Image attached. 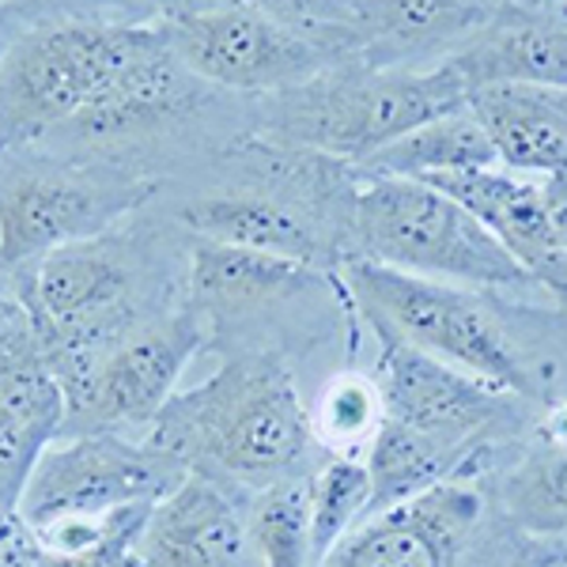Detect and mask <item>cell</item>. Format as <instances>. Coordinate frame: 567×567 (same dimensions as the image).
<instances>
[{
    "instance_id": "cell-8",
    "label": "cell",
    "mask_w": 567,
    "mask_h": 567,
    "mask_svg": "<svg viewBox=\"0 0 567 567\" xmlns=\"http://www.w3.org/2000/svg\"><path fill=\"white\" fill-rule=\"evenodd\" d=\"M208 337H213V326L194 307L171 310V315L136 326L106 352L87 393L69 409L65 435H148L152 420L175 398L182 371L205 349Z\"/></svg>"
},
{
    "instance_id": "cell-10",
    "label": "cell",
    "mask_w": 567,
    "mask_h": 567,
    "mask_svg": "<svg viewBox=\"0 0 567 567\" xmlns=\"http://www.w3.org/2000/svg\"><path fill=\"white\" fill-rule=\"evenodd\" d=\"M484 518V492L473 477L363 518L318 567H458Z\"/></svg>"
},
{
    "instance_id": "cell-6",
    "label": "cell",
    "mask_w": 567,
    "mask_h": 567,
    "mask_svg": "<svg viewBox=\"0 0 567 567\" xmlns=\"http://www.w3.org/2000/svg\"><path fill=\"white\" fill-rule=\"evenodd\" d=\"M152 16L197 84L235 95H284L333 65L272 4H155Z\"/></svg>"
},
{
    "instance_id": "cell-20",
    "label": "cell",
    "mask_w": 567,
    "mask_h": 567,
    "mask_svg": "<svg viewBox=\"0 0 567 567\" xmlns=\"http://www.w3.org/2000/svg\"><path fill=\"white\" fill-rule=\"evenodd\" d=\"M371 507V477L360 458H329L310 477V545H315V567L337 553V545L368 518Z\"/></svg>"
},
{
    "instance_id": "cell-24",
    "label": "cell",
    "mask_w": 567,
    "mask_h": 567,
    "mask_svg": "<svg viewBox=\"0 0 567 567\" xmlns=\"http://www.w3.org/2000/svg\"><path fill=\"white\" fill-rule=\"evenodd\" d=\"M542 194H545L548 219H553L556 243H560V250L567 254V175L542 178Z\"/></svg>"
},
{
    "instance_id": "cell-16",
    "label": "cell",
    "mask_w": 567,
    "mask_h": 567,
    "mask_svg": "<svg viewBox=\"0 0 567 567\" xmlns=\"http://www.w3.org/2000/svg\"><path fill=\"white\" fill-rule=\"evenodd\" d=\"M492 454V443L484 446H458L439 435L416 432L398 420H382L368 446V477H371V515L398 507V503L432 492L446 481L473 477Z\"/></svg>"
},
{
    "instance_id": "cell-14",
    "label": "cell",
    "mask_w": 567,
    "mask_h": 567,
    "mask_svg": "<svg viewBox=\"0 0 567 567\" xmlns=\"http://www.w3.org/2000/svg\"><path fill=\"white\" fill-rule=\"evenodd\" d=\"M326 284H337V272L208 239L189 243L186 307H194L213 329L261 315L265 307H280L288 299H303L310 291H322Z\"/></svg>"
},
{
    "instance_id": "cell-12",
    "label": "cell",
    "mask_w": 567,
    "mask_h": 567,
    "mask_svg": "<svg viewBox=\"0 0 567 567\" xmlns=\"http://www.w3.org/2000/svg\"><path fill=\"white\" fill-rule=\"evenodd\" d=\"M439 194L454 197L462 208L496 235V243L526 269V277L567 307V254L556 243L548 219L542 178H526L503 167L462 171V175L427 178Z\"/></svg>"
},
{
    "instance_id": "cell-9",
    "label": "cell",
    "mask_w": 567,
    "mask_h": 567,
    "mask_svg": "<svg viewBox=\"0 0 567 567\" xmlns=\"http://www.w3.org/2000/svg\"><path fill=\"white\" fill-rule=\"evenodd\" d=\"M371 333L379 341L374 386L382 393L386 420L439 435L446 443L484 446L492 443V432L503 420L515 413L518 398L511 393L413 349L401 337L382 333V329H371Z\"/></svg>"
},
{
    "instance_id": "cell-21",
    "label": "cell",
    "mask_w": 567,
    "mask_h": 567,
    "mask_svg": "<svg viewBox=\"0 0 567 567\" xmlns=\"http://www.w3.org/2000/svg\"><path fill=\"white\" fill-rule=\"evenodd\" d=\"M310 420H315V439L333 446L341 458H355L360 446H371L374 432L386 420V409H382V393L374 379L344 371L326 382Z\"/></svg>"
},
{
    "instance_id": "cell-18",
    "label": "cell",
    "mask_w": 567,
    "mask_h": 567,
    "mask_svg": "<svg viewBox=\"0 0 567 567\" xmlns=\"http://www.w3.org/2000/svg\"><path fill=\"white\" fill-rule=\"evenodd\" d=\"M499 503L534 537L567 534V443H542L499 484Z\"/></svg>"
},
{
    "instance_id": "cell-28",
    "label": "cell",
    "mask_w": 567,
    "mask_h": 567,
    "mask_svg": "<svg viewBox=\"0 0 567 567\" xmlns=\"http://www.w3.org/2000/svg\"><path fill=\"white\" fill-rule=\"evenodd\" d=\"M0 511H20V492H12L8 481H0Z\"/></svg>"
},
{
    "instance_id": "cell-13",
    "label": "cell",
    "mask_w": 567,
    "mask_h": 567,
    "mask_svg": "<svg viewBox=\"0 0 567 567\" xmlns=\"http://www.w3.org/2000/svg\"><path fill=\"white\" fill-rule=\"evenodd\" d=\"M250 526L224 481L186 473L167 499L155 503L144 529V567H250Z\"/></svg>"
},
{
    "instance_id": "cell-1",
    "label": "cell",
    "mask_w": 567,
    "mask_h": 567,
    "mask_svg": "<svg viewBox=\"0 0 567 567\" xmlns=\"http://www.w3.org/2000/svg\"><path fill=\"white\" fill-rule=\"evenodd\" d=\"M144 443L224 484L269 488L299 477L315 420L288 363L269 349L235 352L200 386L175 393Z\"/></svg>"
},
{
    "instance_id": "cell-22",
    "label": "cell",
    "mask_w": 567,
    "mask_h": 567,
    "mask_svg": "<svg viewBox=\"0 0 567 567\" xmlns=\"http://www.w3.org/2000/svg\"><path fill=\"white\" fill-rule=\"evenodd\" d=\"M39 363H45L39 329H34L20 299H8L0 307V382L27 368H39Z\"/></svg>"
},
{
    "instance_id": "cell-23",
    "label": "cell",
    "mask_w": 567,
    "mask_h": 567,
    "mask_svg": "<svg viewBox=\"0 0 567 567\" xmlns=\"http://www.w3.org/2000/svg\"><path fill=\"white\" fill-rule=\"evenodd\" d=\"M45 548L20 511H0V567H42Z\"/></svg>"
},
{
    "instance_id": "cell-11",
    "label": "cell",
    "mask_w": 567,
    "mask_h": 567,
    "mask_svg": "<svg viewBox=\"0 0 567 567\" xmlns=\"http://www.w3.org/2000/svg\"><path fill=\"white\" fill-rule=\"evenodd\" d=\"M443 61L470 91H567V4H492L488 20Z\"/></svg>"
},
{
    "instance_id": "cell-3",
    "label": "cell",
    "mask_w": 567,
    "mask_h": 567,
    "mask_svg": "<svg viewBox=\"0 0 567 567\" xmlns=\"http://www.w3.org/2000/svg\"><path fill=\"white\" fill-rule=\"evenodd\" d=\"M344 261H374L470 291L537 288L470 208L427 182L409 178L355 175L344 224Z\"/></svg>"
},
{
    "instance_id": "cell-7",
    "label": "cell",
    "mask_w": 567,
    "mask_h": 567,
    "mask_svg": "<svg viewBox=\"0 0 567 567\" xmlns=\"http://www.w3.org/2000/svg\"><path fill=\"white\" fill-rule=\"evenodd\" d=\"M186 465L144 439L91 432L53 443L23 488L20 515L31 526L76 515H106L125 503H159L186 481Z\"/></svg>"
},
{
    "instance_id": "cell-27",
    "label": "cell",
    "mask_w": 567,
    "mask_h": 567,
    "mask_svg": "<svg viewBox=\"0 0 567 567\" xmlns=\"http://www.w3.org/2000/svg\"><path fill=\"white\" fill-rule=\"evenodd\" d=\"M8 299H16V265L0 254V307H4Z\"/></svg>"
},
{
    "instance_id": "cell-19",
    "label": "cell",
    "mask_w": 567,
    "mask_h": 567,
    "mask_svg": "<svg viewBox=\"0 0 567 567\" xmlns=\"http://www.w3.org/2000/svg\"><path fill=\"white\" fill-rule=\"evenodd\" d=\"M250 545L261 567H315L310 545V477H284L250 503Z\"/></svg>"
},
{
    "instance_id": "cell-15",
    "label": "cell",
    "mask_w": 567,
    "mask_h": 567,
    "mask_svg": "<svg viewBox=\"0 0 567 567\" xmlns=\"http://www.w3.org/2000/svg\"><path fill=\"white\" fill-rule=\"evenodd\" d=\"M503 171L526 178L567 175V91L481 87L465 99Z\"/></svg>"
},
{
    "instance_id": "cell-2",
    "label": "cell",
    "mask_w": 567,
    "mask_h": 567,
    "mask_svg": "<svg viewBox=\"0 0 567 567\" xmlns=\"http://www.w3.org/2000/svg\"><path fill=\"white\" fill-rule=\"evenodd\" d=\"M470 87L446 61L374 69L341 61L261 103V141L360 167L386 144L465 106Z\"/></svg>"
},
{
    "instance_id": "cell-4",
    "label": "cell",
    "mask_w": 567,
    "mask_h": 567,
    "mask_svg": "<svg viewBox=\"0 0 567 567\" xmlns=\"http://www.w3.org/2000/svg\"><path fill=\"white\" fill-rule=\"evenodd\" d=\"M337 280L368 329L401 337L413 349L518 401H534L542 393V382L529 371L515 337L496 318L484 291L409 277L374 261H344Z\"/></svg>"
},
{
    "instance_id": "cell-26",
    "label": "cell",
    "mask_w": 567,
    "mask_h": 567,
    "mask_svg": "<svg viewBox=\"0 0 567 567\" xmlns=\"http://www.w3.org/2000/svg\"><path fill=\"white\" fill-rule=\"evenodd\" d=\"M542 439H548V443H567V405L553 409V413L545 416Z\"/></svg>"
},
{
    "instance_id": "cell-5",
    "label": "cell",
    "mask_w": 567,
    "mask_h": 567,
    "mask_svg": "<svg viewBox=\"0 0 567 567\" xmlns=\"http://www.w3.org/2000/svg\"><path fill=\"white\" fill-rule=\"evenodd\" d=\"M155 178L110 163H4L0 167V254L23 269L65 246L103 239L122 216L148 205Z\"/></svg>"
},
{
    "instance_id": "cell-17",
    "label": "cell",
    "mask_w": 567,
    "mask_h": 567,
    "mask_svg": "<svg viewBox=\"0 0 567 567\" xmlns=\"http://www.w3.org/2000/svg\"><path fill=\"white\" fill-rule=\"evenodd\" d=\"M499 167L492 141L484 136L481 122L470 114V106L454 110L446 117L420 125V130L405 133L401 141L386 144L368 163L352 167L360 178H409L427 182L439 175H462V171Z\"/></svg>"
},
{
    "instance_id": "cell-25",
    "label": "cell",
    "mask_w": 567,
    "mask_h": 567,
    "mask_svg": "<svg viewBox=\"0 0 567 567\" xmlns=\"http://www.w3.org/2000/svg\"><path fill=\"white\" fill-rule=\"evenodd\" d=\"M34 12H23L20 4H0V61H4L8 45L16 42V34L23 31V27H31Z\"/></svg>"
}]
</instances>
